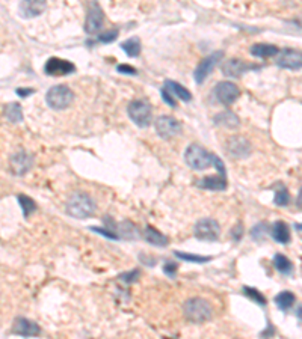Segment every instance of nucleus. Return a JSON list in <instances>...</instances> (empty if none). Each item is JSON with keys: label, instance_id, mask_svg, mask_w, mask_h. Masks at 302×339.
<instances>
[{"label": "nucleus", "instance_id": "nucleus-32", "mask_svg": "<svg viewBox=\"0 0 302 339\" xmlns=\"http://www.w3.org/2000/svg\"><path fill=\"white\" fill-rule=\"evenodd\" d=\"M268 232H269V225L264 223V222L256 225V226L251 229V235H252L254 240H264V237L268 235Z\"/></svg>", "mask_w": 302, "mask_h": 339}, {"label": "nucleus", "instance_id": "nucleus-29", "mask_svg": "<svg viewBox=\"0 0 302 339\" xmlns=\"http://www.w3.org/2000/svg\"><path fill=\"white\" fill-rule=\"evenodd\" d=\"M244 294L248 297V299H251L254 303H257V305H262V306H266V297L258 291V290H256V288H252V287H244Z\"/></svg>", "mask_w": 302, "mask_h": 339}, {"label": "nucleus", "instance_id": "nucleus-11", "mask_svg": "<svg viewBox=\"0 0 302 339\" xmlns=\"http://www.w3.org/2000/svg\"><path fill=\"white\" fill-rule=\"evenodd\" d=\"M76 71V65L71 63L70 60L60 59V57H50L46 65H44V72L47 75H66V74H72Z\"/></svg>", "mask_w": 302, "mask_h": 339}, {"label": "nucleus", "instance_id": "nucleus-16", "mask_svg": "<svg viewBox=\"0 0 302 339\" xmlns=\"http://www.w3.org/2000/svg\"><path fill=\"white\" fill-rule=\"evenodd\" d=\"M32 164H34L32 155L24 152V151H22V152H18V154L11 157V169H12V172L16 175L22 177V175L28 174L30 171Z\"/></svg>", "mask_w": 302, "mask_h": 339}, {"label": "nucleus", "instance_id": "nucleus-10", "mask_svg": "<svg viewBox=\"0 0 302 339\" xmlns=\"http://www.w3.org/2000/svg\"><path fill=\"white\" fill-rule=\"evenodd\" d=\"M104 23V14L100 8V5L97 2H92L86 15V21H85V30L88 35H96L102 30Z\"/></svg>", "mask_w": 302, "mask_h": 339}, {"label": "nucleus", "instance_id": "nucleus-27", "mask_svg": "<svg viewBox=\"0 0 302 339\" xmlns=\"http://www.w3.org/2000/svg\"><path fill=\"white\" fill-rule=\"evenodd\" d=\"M121 48L127 53V56L136 57V56H139V53H140V41H139V38H136V36L128 38V39H126V41L121 44Z\"/></svg>", "mask_w": 302, "mask_h": 339}, {"label": "nucleus", "instance_id": "nucleus-43", "mask_svg": "<svg viewBox=\"0 0 302 339\" xmlns=\"http://www.w3.org/2000/svg\"><path fill=\"white\" fill-rule=\"evenodd\" d=\"M296 317H298L299 320H302V306H299V308L296 309Z\"/></svg>", "mask_w": 302, "mask_h": 339}, {"label": "nucleus", "instance_id": "nucleus-5", "mask_svg": "<svg viewBox=\"0 0 302 339\" xmlns=\"http://www.w3.org/2000/svg\"><path fill=\"white\" fill-rule=\"evenodd\" d=\"M128 118L140 128H145L151 124V106L144 100H133L127 107Z\"/></svg>", "mask_w": 302, "mask_h": 339}, {"label": "nucleus", "instance_id": "nucleus-22", "mask_svg": "<svg viewBox=\"0 0 302 339\" xmlns=\"http://www.w3.org/2000/svg\"><path fill=\"white\" fill-rule=\"evenodd\" d=\"M214 124L219 125V127H225V128H238L239 127V118L230 112V110H225V112H220L214 116Z\"/></svg>", "mask_w": 302, "mask_h": 339}, {"label": "nucleus", "instance_id": "nucleus-36", "mask_svg": "<svg viewBox=\"0 0 302 339\" xmlns=\"http://www.w3.org/2000/svg\"><path fill=\"white\" fill-rule=\"evenodd\" d=\"M138 278H139V270H132V272H128V273L120 275V279H121L122 282H126V284H133V282L138 281Z\"/></svg>", "mask_w": 302, "mask_h": 339}, {"label": "nucleus", "instance_id": "nucleus-34", "mask_svg": "<svg viewBox=\"0 0 302 339\" xmlns=\"http://www.w3.org/2000/svg\"><path fill=\"white\" fill-rule=\"evenodd\" d=\"M118 36V30L116 29H110V30H106L103 33H100L98 36V41L103 42V44H109V42H114Z\"/></svg>", "mask_w": 302, "mask_h": 339}, {"label": "nucleus", "instance_id": "nucleus-17", "mask_svg": "<svg viewBox=\"0 0 302 339\" xmlns=\"http://www.w3.org/2000/svg\"><path fill=\"white\" fill-rule=\"evenodd\" d=\"M12 332L20 336H38L41 333V329L35 321H30L28 318H17L14 321Z\"/></svg>", "mask_w": 302, "mask_h": 339}, {"label": "nucleus", "instance_id": "nucleus-3", "mask_svg": "<svg viewBox=\"0 0 302 339\" xmlns=\"http://www.w3.org/2000/svg\"><path fill=\"white\" fill-rule=\"evenodd\" d=\"M47 104L54 110H64L70 107L74 101V92L66 86V84H56L50 88L46 94Z\"/></svg>", "mask_w": 302, "mask_h": 339}, {"label": "nucleus", "instance_id": "nucleus-40", "mask_svg": "<svg viewBox=\"0 0 302 339\" xmlns=\"http://www.w3.org/2000/svg\"><path fill=\"white\" fill-rule=\"evenodd\" d=\"M164 272L170 276V278H174L176 276V272H177V264L174 263H166L164 266Z\"/></svg>", "mask_w": 302, "mask_h": 339}, {"label": "nucleus", "instance_id": "nucleus-23", "mask_svg": "<svg viewBox=\"0 0 302 339\" xmlns=\"http://www.w3.org/2000/svg\"><path fill=\"white\" fill-rule=\"evenodd\" d=\"M165 88L177 98H180L182 101H190L192 100V94L183 86V84L177 83V81H172V80H166L165 81Z\"/></svg>", "mask_w": 302, "mask_h": 339}, {"label": "nucleus", "instance_id": "nucleus-1", "mask_svg": "<svg viewBox=\"0 0 302 339\" xmlns=\"http://www.w3.org/2000/svg\"><path fill=\"white\" fill-rule=\"evenodd\" d=\"M97 210V205L94 199L84 192L72 193L65 204V211L74 219H88L91 217Z\"/></svg>", "mask_w": 302, "mask_h": 339}, {"label": "nucleus", "instance_id": "nucleus-25", "mask_svg": "<svg viewBox=\"0 0 302 339\" xmlns=\"http://www.w3.org/2000/svg\"><path fill=\"white\" fill-rule=\"evenodd\" d=\"M274 267L281 273V275H290L293 272V264L292 261L281 255V253H276V255L274 257Z\"/></svg>", "mask_w": 302, "mask_h": 339}, {"label": "nucleus", "instance_id": "nucleus-35", "mask_svg": "<svg viewBox=\"0 0 302 339\" xmlns=\"http://www.w3.org/2000/svg\"><path fill=\"white\" fill-rule=\"evenodd\" d=\"M90 229H92L94 232H97V234H100V235H104V237H108V238H110V240L120 238V235H118L115 231L108 229V228H97V226H92V228H90Z\"/></svg>", "mask_w": 302, "mask_h": 339}, {"label": "nucleus", "instance_id": "nucleus-2", "mask_svg": "<svg viewBox=\"0 0 302 339\" xmlns=\"http://www.w3.org/2000/svg\"><path fill=\"white\" fill-rule=\"evenodd\" d=\"M183 312H184V317L190 323H196V324L208 321L213 315V309H212L210 303L200 297L186 300L183 305Z\"/></svg>", "mask_w": 302, "mask_h": 339}, {"label": "nucleus", "instance_id": "nucleus-44", "mask_svg": "<svg viewBox=\"0 0 302 339\" xmlns=\"http://www.w3.org/2000/svg\"><path fill=\"white\" fill-rule=\"evenodd\" d=\"M294 228H296L298 231H300V232H302V223H298V225H296Z\"/></svg>", "mask_w": 302, "mask_h": 339}, {"label": "nucleus", "instance_id": "nucleus-9", "mask_svg": "<svg viewBox=\"0 0 302 339\" xmlns=\"http://www.w3.org/2000/svg\"><path fill=\"white\" fill-rule=\"evenodd\" d=\"M225 151L232 158H245L251 154V143L242 136H233L226 140Z\"/></svg>", "mask_w": 302, "mask_h": 339}, {"label": "nucleus", "instance_id": "nucleus-21", "mask_svg": "<svg viewBox=\"0 0 302 339\" xmlns=\"http://www.w3.org/2000/svg\"><path fill=\"white\" fill-rule=\"evenodd\" d=\"M250 51L256 57L268 59V57H275L280 53V48L272 44H254Z\"/></svg>", "mask_w": 302, "mask_h": 339}, {"label": "nucleus", "instance_id": "nucleus-8", "mask_svg": "<svg viewBox=\"0 0 302 339\" xmlns=\"http://www.w3.org/2000/svg\"><path fill=\"white\" fill-rule=\"evenodd\" d=\"M154 127H156L158 134H159L162 139H171V137H174V136H177V134L182 133V124H180L176 118L168 116V115L159 116V118L156 119Z\"/></svg>", "mask_w": 302, "mask_h": 339}, {"label": "nucleus", "instance_id": "nucleus-4", "mask_svg": "<svg viewBox=\"0 0 302 339\" xmlns=\"http://www.w3.org/2000/svg\"><path fill=\"white\" fill-rule=\"evenodd\" d=\"M184 160L194 171H204V169L213 166V154L200 145H190L184 152Z\"/></svg>", "mask_w": 302, "mask_h": 339}, {"label": "nucleus", "instance_id": "nucleus-38", "mask_svg": "<svg viewBox=\"0 0 302 339\" xmlns=\"http://www.w3.org/2000/svg\"><path fill=\"white\" fill-rule=\"evenodd\" d=\"M118 72H121V74H128V75H134L138 71H136V68H133L132 65H126V63H121V65H118Z\"/></svg>", "mask_w": 302, "mask_h": 339}, {"label": "nucleus", "instance_id": "nucleus-14", "mask_svg": "<svg viewBox=\"0 0 302 339\" xmlns=\"http://www.w3.org/2000/svg\"><path fill=\"white\" fill-rule=\"evenodd\" d=\"M278 66L284 68V69H300L302 68V51L293 50V48H286L281 51L280 57L276 59Z\"/></svg>", "mask_w": 302, "mask_h": 339}, {"label": "nucleus", "instance_id": "nucleus-28", "mask_svg": "<svg viewBox=\"0 0 302 339\" xmlns=\"http://www.w3.org/2000/svg\"><path fill=\"white\" fill-rule=\"evenodd\" d=\"M18 202L22 205V210H23V216L28 219L35 210H36V204L34 199L28 198L26 195H18Z\"/></svg>", "mask_w": 302, "mask_h": 339}, {"label": "nucleus", "instance_id": "nucleus-18", "mask_svg": "<svg viewBox=\"0 0 302 339\" xmlns=\"http://www.w3.org/2000/svg\"><path fill=\"white\" fill-rule=\"evenodd\" d=\"M196 186L204 190L222 192L226 189V175H222L218 172V175H214V177H206L202 180H198Z\"/></svg>", "mask_w": 302, "mask_h": 339}, {"label": "nucleus", "instance_id": "nucleus-7", "mask_svg": "<svg viewBox=\"0 0 302 339\" xmlns=\"http://www.w3.org/2000/svg\"><path fill=\"white\" fill-rule=\"evenodd\" d=\"M240 95L239 88L232 81H220L214 88V97L216 100L224 106H232Z\"/></svg>", "mask_w": 302, "mask_h": 339}, {"label": "nucleus", "instance_id": "nucleus-6", "mask_svg": "<svg viewBox=\"0 0 302 339\" xmlns=\"http://www.w3.org/2000/svg\"><path fill=\"white\" fill-rule=\"evenodd\" d=\"M194 234L201 241H214L220 235V226L214 219H201L196 222Z\"/></svg>", "mask_w": 302, "mask_h": 339}, {"label": "nucleus", "instance_id": "nucleus-33", "mask_svg": "<svg viewBox=\"0 0 302 339\" xmlns=\"http://www.w3.org/2000/svg\"><path fill=\"white\" fill-rule=\"evenodd\" d=\"M274 202H275V205H278V207H286V205H288V202H290V193H288V190H287L286 187L281 189V190H278V192L275 193Z\"/></svg>", "mask_w": 302, "mask_h": 339}, {"label": "nucleus", "instance_id": "nucleus-24", "mask_svg": "<svg viewBox=\"0 0 302 339\" xmlns=\"http://www.w3.org/2000/svg\"><path fill=\"white\" fill-rule=\"evenodd\" d=\"M275 305L278 306V309H281V311H288L293 305H294V302H296V296L293 294V293H290V291H282V293H280V294H276L275 296Z\"/></svg>", "mask_w": 302, "mask_h": 339}, {"label": "nucleus", "instance_id": "nucleus-31", "mask_svg": "<svg viewBox=\"0 0 302 339\" xmlns=\"http://www.w3.org/2000/svg\"><path fill=\"white\" fill-rule=\"evenodd\" d=\"M120 237H122V238H128V240H132V238H136V226L132 223V222H122L121 225H120Z\"/></svg>", "mask_w": 302, "mask_h": 339}, {"label": "nucleus", "instance_id": "nucleus-37", "mask_svg": "<svg viewBox=\"0 0 302 339\" xmlns=\"http://www.w3.org/2000/svg\"><path fill=\"white\" fill-rule=\"evenodd\" d=\"M162 98H164V101L168 104V106H171V107H177V101H176V97L166 89V88H164V91H162Z\"/></svg>", "mask_w": 302, "mask_h": 339}, {"label": "nucleus", "instance_id": "nucleus-26", "mask_svg": "<svg viewBox=\"0 0 302 339\" xmlns=\"http://www.w3.org/2000/svg\"><path fill=\"white\" fill-rule=\"evenodd\" d=\"M5 116L8 121L11 122H22L23 121V112H22V106L18 103H10L5 106Z\"/></svg>", "mask_w": 302, "mask_h": 339}, {"label": "nucleus", "instance_id": "nucleus-13", "mask_svg": "<svg viewBox=\"0 0 302 339\" xmlns=\"http://www.w3.org/2000/svg\"><path fill=\"white\" fill-rule=\"evenodd\" d=\"M47 8V0H22L18 5V12L23 18L30 20L40 17Z\"/></svg>", "mask_w": 302, "mask_h": 339}, {"label": "nucleus", "instance_id": "nucleus-19", "mask_svg": "<svg viewBox=\"0 0 302 339\" xmlns=\"http://www.w3.org/2000/svg\"><path fill=\"white\" fill-rule=\"evenodd\" d=\"M270 234H272V238L280 244H288L290 243V228L286 222H281V220L275 222L272 225Z\"/></svg>", "mask_w": 302, "mask_h": 339}, {"label": "nucleus", "instance_id": "nucleus-39", "mask_svg": "<svg viewBox=\"0 0 302 339\" xmlns=\"http://www.w3.org/2000/svg\"><path fill=\"white\" fill-rule=\"evenodd\" d=\"M242 235H244V226H242V223H239L238 226H234V228H233V231H232V237H233V240H234V241H239V240L242 238Z\"/></svg>", "mask_w": 302, "mask_h": 339}, {"label": "nucleus", "instance_id": "nucleus-42", "mask_svg": "<svg viewBox=\"0 0 302 339\" xmlns=\"http://www.w3.org/2000/svg\"><path fill=\"white\" fill-rule=\"evenodd\" d=\"M296 205H298V208H300L302 210V189L299 190V193H298V198H296Z\"/></svg>", "mask_w": 302, "mask_h": 339}, {"label": "nucleus", "instance_id": "nucleus-15", "mask_svg": "<svg viewBox=\"0 0 302 339\" xmlns=\"http://www.w3.org/2000/svg\"><path fill=\"white\" fill-rule=\"evenodd\" d=\"M260 66L257 65H251V63H246L240 59H230L226 60L224 65H222V72L224 75L226 77H232V78H236V77H240L242 74L248 72L250 69H258Z\"/></svg>", "mask_w": 302, "mask_h": 339}, {"label": "nucleus", "instance_id": "nucleus-30", "mask_svg": "<svg viewBox=\"0 0 302 339\" xmlns=\"http://www.w3.org/2000/svg\"><path fill=\"white\" fill-rule=\"evenodd\" d=\"M176 257L188 261V263H196V264H202V263H208L210 258L208 257H200V255H194V253H186V252H176Z\"/></svg>", "mask_w": 302, "mask_h": 339}, {"label": "nucleus", "instance_id": "nucleus-41", "mask_svg": "<svg viewBox=\"0 0 302 339\" xmlns=\"http://www.w3.org/2000/svg\"><path fill=\"white\" fill-rule=\"evenodd\" d=\"M16 92H17V95H18V97L26 98V97H29L30 94H34L35 91H34V89H22V88H20V89H17Z\"/></svg>", "mask_w": 302, "mask_h": 339}, {"label": "nucleus", "instance_id": "nucleus-12", "mask_svg": "<svg viewBox=\"0 0 302 339\" xmlns=\"http://www.w3.org/2000/svg\"><path fill=\"white\" fill-rule=\"evenodd\" d=\"M222 56H224L222 51H214V53H212L210 56H207L206 59H202L200 62V65L195 69V81L198 84L204 83V80L208 77V74L213 71V68L218 65V62L222 59Z\"/></svg>", "mask_w": 302, "mask_h": 339}, {"label": "nucleus", "instance_id": "nucleus-20", "mask_svg": "<svg viewBox=\"0 0 302 339\" xmlns=\"http://www.w3.org/2000/svg\"><path fill=\"white\" fill-rule=\"evenodd\" d=\"M144 238L153 246H158V247H165L168 246V237L164 235L162 232H159L156 228L153 226H146L145 231H144Z\"/></svg>", "mask_w": 302, "mask_h": 339}]
</instances>
